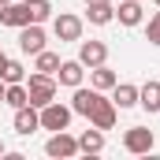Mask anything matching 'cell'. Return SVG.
I'll list each match as a JSON object with an SVG mask.
<instances>
[{"mask_svg":"<svg viewBox=\"0 0 160 160\" xmlns=\"http://www.w3.org/2000/svg\"><path fill=\"white\" fill-rule=\"evenodd\" d=\"M0 78H4V82H26V71H22V63H19V60H4Z\"/></svg>","mask_w":160,"mask_h":160,"instance_id":"44dd1931","label":"cell"},{"mask_svg":"<svg viewBox=\"0 0 160 160\" xmlns=\"http://www.w3.org/2000/svg\"><path fill=\"white\" fill-rule=\"evenodd\" d=\"M26 97H30L34 108H45L48 101H56V75H41V71H34V75L26 78Z\"/></svg>","mask_w":160,"mask_h":160,"instance_id":"6da1fadb","label":"cell"},{"mask_svg":"<svg viewBox=\"0 0 160 160\" xmlns=\"http://www.w3.org/2000/svg\"><path fill=\"white\" fill-rule=\"evenodd\" d=\"M97 101H101V89H93V86H89V89H86V86H75V97H71V112H75V116H89Z\"/></svg>","mask_w":160,"mask_h":160,"instance_id":"30bf717a","label":"cell"},{"mask_svg":"<svg viewBox=\"0 0 160 160\" xmlns=\"http://www.w3.org/2000/svg\"><path fill=\"white\" fill-rule=\"evenodd\" d=\"M138 104H142L149 116H157V112H160V82H157V78H149L142 89H138Z\"/></svg>","mask_w":160,"mask_h":160,"instance_id":"4fadbf2b","label":"cell"},{"mask_svg":"<svg viewBox=\"0 0 160 160\" xmlns=\"http://www.w3.org/2000/svg\"><path fill=\"white\" fill-rule=\"evenodd\" d=\"M41 48H45V30H41V22H26V26H19V52L38 56Z\"/></svg>","mask_w":160,"mask_h":160,"instance_id":"8992f818","label":"cell"},{"mask_svg":"<svg viewBox=\"0 0 160 160\" xmlns=\"http://www.w3.org/2000/svg\"><path fill=\"white\" fill-rule=\"evenodd\" d=\"M86 4H112V0H86Z\"/></svg>","mask_w":160,"mask_h":160,"instance_id":"d4e9b609","label":"cell"},{"mask_svg":"<svg viewBox=\"0 0 160 160\" xmlns=\"http://www.w3.org/2000/svg\"><path fill=\"white\" fill-rule=\"evenodd\" d=\"M108 60V45L104 41H82L78 45V63L82 67H101Z\"/></svg>","mask_w":160,"mask_h":160,"instance_id":"ba28073f","label":"cell"},{"mask_svg":"<svg viewBox=\"0 0 160 160\" xmlns=\"http://www.w3.org/2000/svg\"><path fill=\"white\" fill-rule=\"evenodd\" d=\"M145 41H149V45H157V48H160V11L153 15V19H149V26H145Z\"/></svg>","mask_w":160,"mask_h":160,"instance_id":"603a6c76","label":"cell"},{"mask_svg":"<svg viewBox=\"0 0 160 160\" xmlns=\"http://www.w3.org/2000/svg\"><path fill=\"white\" fill-rule=\"evenodd\" d=\"M153 4H157V8H160V0H153Z\"/></svg>","mask_w":160,"mask_h":160,"instance_id":"f1b7e54d","label":"cell"},{"mask_svg":"<svg viewBox=\"0 0 160 160\" xmlns=\"http://www.w3.org/2000/svg\"><path fill=\"white\" fill-rule=\"evenodd\" d=\"M4 60H8V56H4V48H0V67H4Z\"/></svg>","mask_w":160,"mask_h":160,"instance_id":"484cf974","label":"cell"},{"mask_svg":"<svg viewBox=\"0 0 160 160\" xmlns=\"http://www.w3.org/2000/svg\"><path fill=\"white\" fill-rule=\"evenodd\" d=\"M101 149H104V130L93 127V130H86L78 138V153H101Z\"/></svg>","mask_w":160,"mask_h":160,"instance_id":"d6986e66","label":"cell"},{"mask_svg":"<svg viewBox=\"0 0 160 160\" xmlns=\"http://www.w3.org/2000/svg\"><path fill=\"white\" fill-rule=\"evenodd\" d=\"M15 130L19 134H34V130H41V112L34 108V104H22V108H15Z\"/></svg>","mask_w":160,"mask_h":160,"instance_id":"8fae6325","label":"cell"},{"mask_svg":"<svg viewBox=\"0 0 160 160\" xmlns=\"http://www.w3.org/2000/svg\"><path fill=\"white\" fill-rule=\"evenodd\" d=\"M26 22H34V19H30V8H26V0H22V4H4V8H0V26H11V30H19V26H26Z\"/></svg>","mask_w":160,"mask_h":160,"instance_id":"9c48e42d","label":"cell"},{"mask_svg":"<svg viewBox=\"0 0 160 160\" xmlns=\"http://www.w3.org/2000/svg\"><path fill=\"white\" fill-rule=\"evenodd\" d=\"M112 101H116V108H134L138 104V86H130V82H116L112 86Z\"/></svg>","mask_w":160,"mask_h":160,"instance_id":"5bb4252c","label":"cell"},{"mask_svg":"<svg viewBox=\"0 0 160 160\" xmlns=\"http://www.w3.org/2000/svg\"><path fill=\"white\" fill-rule=\"evenodd\" d=\"M26 8H30V19H34V22L52 19V4H48V0H26Z\"/></svg>","mask_w":160,"mask_h":160,"instance_id":"7402d4cb","label":"cell"},{"mask_svg":"<svg viewBox=\"0 0 160 160\" xmlns=\"http://www.w3.org/2000/svg\"><path fill=\"white\" fill-rule=\"evenodd\" d=\"M45 153L56 157V160H67V157L78 153V138H71L67 130H52V138L45 142Z\"/></svg>","mask_w":160,"mask_h":160,"instance_id":"277c9868","label":"cell"},{"mask_svg":"<svg viewBox=\"0 0 160 160\" xmlns=\"http://www.w3.org/2000/svg\"><path fill=\"white\" fill-rule=\"evenodd\" d=\"M82 78H86V67H82L78 60H63V63H60V71H56V82H60V86H67V89L82 86Z\"/></svg>","mask_w":160,"mask_h":160,"instance_id":"7c38bea8","label":"cell"},{"mask_svg":"<svg viewBox=\"0 0 160 160\" xmlns=\"http://www.w3.org/2000/svg\"><path fill=\"white\" fill-rule=\"evenodd\" d=\"M89 82H93V89L104 93V89H112V86L119 82V75H116L108 63H101V67H89Z\"/></svg>","mask_w":160,"mask_h":160,"instance_id":"9a60e30c","label":"cell"},{"mask_svg":"<svg viewBox=\"0 0 160 160\" xmlns=\"http://www.w3.org/2000/svg\"><path fill=\"white\" fill-rule=\"evenodd\" d=\"M4 104H11V108H22V104H30V97H26V82H8Z\"/></svg>","mask_w":160,"mask_h":160,"instance_id":"ffe728a7","label":"cell"},{"mask_svg":"<svg viewBox=\"0 0 160 160\" xmlns=\"http://www.w3.org/2000/svg\"><path fill=\"white\" fill-rule=\"evenodd\" d=\"M60 63H63V60H60L56 52H48V48H41L38 56H34V71H41V75H56Z\"/></svg>","mask_w":160,"mask_h":160,"instance_id":"ac0fdd59","label":"cell"},{"mask_svg":"<svg viewBox=\"0 0 160 160\" xmlns=\"http://www.w3.org/2000/svg\"><path fill=\"white\" fill-rule=\"evenodd\" d=\"M86 19H89L93 26H108V22L116 19V8H112V4H86Z\"/></svg>","mask_w":160,"mask_h":160,"instance_id":"2e32d148","label":"cell"},{"mask_svg":"<svg viewBox=\"0 0 160 160\" xmlns=\"http://www.w3.org/2000/svg\"><path fill=\"white\" fill-rule=\"evenodd\" d=\"M0 157H4V142H0Z\"/></svg>","mask_w":160,"mask_h":160,"instance_id":"83f0119b","label":"cell"},{"mask_svg":"<svg viewBox=\"0 0 160 160\" xmlns=\"http://www.w3.org/2000/svg\"><path fill=\"white\" fill-rule=\"evenodd\" d=\"M116 116H119V108H116V101H108V97H101L97 104H93V112L86 116L89 127H97V130H112L116 127Z\"/></svg>","mask_w":160,"mask_h":160,"instance_id":"5b68a950","label":"cell"},{"mask_svg":"<svg viewBox=\"0 0 160 160\" xmlns=\"http://www.w3.org/2000/svg\"><path fill=\"white\" fill-rule=\"evenodd\" d=\"M4 4H11V0H0V8H4Z\"/></svg>","mask_w":160,"mask_h":160,"instance_id":"4316f807","label":"cell"},{"mask_svg":"<svg viewBox=\"0 0 160 160\" xmlns=\"http://www.w3.org/2000/svg\"><path fill=\"white\" fill-rule=\"evenodd\" d=\"M116 19H119L123 26H138L142 22V0H123L119 11H116Z\"/></svg>","mask_w":160,"mask_h":160,"instance_id":"e0dca14e","label":"cell"},{"mask_svg":"<svg viewBox=\"0 0 160 160\" xmlns=\"http://www.w3.org/2000/svg\"><path fill=\"white\" fill-rule=\"evenodd\" d=\"M4 93H8V82L0 78V104H4Z\"/></svg>","mask_w":160,"mask_h":160,"instance_id":"cb8c5ba5","label":"cell"},{"mask_svg":"<svg viewBox=\"0 0 160 160\" xmlns=\"http://www.w3.org/2000/svg\"><path fill=\"white\" fill-rule=\"evenodd\" d=\"M52 34H56L60 41H82V19H78V15L60 11V15L52 19Z\"/></svg>","mask_w":160,"mask_h":160,"instance_id":"52a82bcc","label":"cell"},{"mask_svg":"<svg viewBox=\"0 0 160 160\" xmlns=\"http://www.w3.org/2000/svg\"><path fill=\"white\" fill-rule=\"evenodd\" d=\"M153 130L149 127H127V134H123V149L127 153H134V157H142V153H153Z\"/></svg>","mask_w":160,"mask_h":160,"instance_id":"3957f363","label":"cell"},{"mask_svg":"<svg viewBox=\"0 0 160 160\" xmlns=\"http://www.w3.org/2000/svg\"><path fill=\"white\" fill-rule=\"evenodd\" d=\"M38 112H41V130H67V123L75 116V112H71L67 104H60V101H48Z\"/></svg>","mask_w":160,"mask_h":160,"instance_id":"7a4b0ae2","label":"cell"}]
</instances>
